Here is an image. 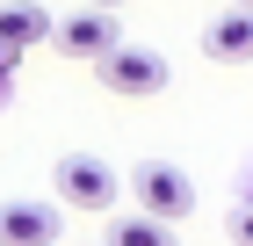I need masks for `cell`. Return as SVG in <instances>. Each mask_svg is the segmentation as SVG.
<instances>
[{
    "label": "cell",
    "instance_id": "6da1fadb",
    "mask_svg": "<svg viewBox=\"0 0 253 246\" xmlns=\"http://www.w3.org/2000/svg\"><path fill=\"white\" fill-rule=\"evenodd\" d=\"M51 181H58L65 210H116V196H123V174L109 159H94V152H65L51 167Z\"/></svg>",
    "mask_w": 253,
    "mask_h": 246
},
{
    "label": "cell",
    "instance_id": "7a4b0ae2",
    "mask_svg": "<svg viewBox=\"0 0 253 246\" xmlns=\"http://www.w3.org/2000/svg\"><path fill=\"white\" fill-rule=\"evenodd\" d=\"M130 196H137V210H145V217H159V225H181V217L195 210L188 174H181V167H159V159H145V167L130 174Z\"/></svg>",
    "mask_w": 253,
    "mask_h": 246
},
{
    "label": "cell",
    "instance_id": "3957f363",
    "mask_svg": "<svg viewBox=\"0 0 253 246\" xmlns=\"http://www.w3.org/2000/svg\"><path fill=\"white\" fill-rule=\"evenodd\" d=\"M51 44H58L65 58H80V65H94V58H109L116 51V7H87L80 0V15H65V22H51Z\"/></svg>",
    "mask_w": 253,
    "mask_h": 246
},
{
    "label": "cell",
    "instance_id": "277c9868",
    "mask_svg": "<svg viewBox=\"0 0 253 246\" xmlns=\"http://www.w3.org/2000/svg\"><path fill=\"white\" fill-rule=\"evenodd\" d=\"M94 73H101V87H109V95L145 101V95H159V87H167V58H159V51H130V44H116L109 58H94Z\"/></svg>",
    "mask_w": 253,
    "mask_h": 246
},
{
    "label": "cell",
    "instance_id": "5b68a950",
    "mask_svg": "<svg viewBox=\"0 0 253 246\" xmlns=\"http://www.w3.org/2000/svg\"><path fill=\"white\" fill-rule=\"evenodd\" d=\"M51 239H65V203H37V196L0 203V246H51Z\"/></svg>",
    "mask_w": 253,
    "mask_h": 246
},
{
    "label": "cell",
    "instance_id": "8992f818",
    "mask_svg": "<svg viewBox=\"0 0 253 246\" xmlns=\"http://www.w3.org/2000/svg\"><path fill=\"white\" fill-rule=\"evenodd\" d=\"M203 51H210L217 65H246L253 58V7H224V15L203 29Z\"/></svg>",
    "mask_w": 253,
    "mask_h": 246
},
{
    "label": "cell",
    "instance_id": "52a82bcc",
    "mask_svg": "<svg viewBox=\"0 0 253 246\" xmlns=\"http://www.w3.org/2000/svg\"><path fill=\"white\" fill-rule=\"evenodd\" d=\"M0 44H7V51L51 44V15H43L37 0H0Z\"/></svg>",
    "mask_w": 253,
    "mask_h": 246
},
{
    "label": "cell",
    "instance_id": "ba28073f",
    "mask_svg": "<svg viewBox=\"0 0 253 246\" xmlns=\"http://www.w3.org/2000/svg\"><path fill=\"white\" fill-rule=\"evenodd\" d=\"M109 246H174V225H159V217H123L116 232H109Z\"/></svg>",
    "mask_w": 253,
    "mask_h": 246
},
{
    "label": "cell",
    "instance_id": "9c48e42d",
    "mask_svg": "<svg viewBox=\"0 0 253 246\" xmlns=\"http://www.w3.org/2000/svg\"><path fill=\"white\" fill-rule=\"evenodd\" d=\"M232 239H239V246H253V210H239V217H232Z\"/></svg>",
    "mask_w": 253,
    "mask_h": 246
},
{
    "label": "cell",
    "instance_id": "30bf717a",
    "mask_svg": "<svg viewBox=\"0 0 253 246\" xmlns=\"http://www.w3.org/2000/svg\"><path fill=\"white\" fill-rule=\"evenodd\" d=\"M15 65H22V51H7V44H0V80L15 73Z\"/></svg>",
    "mask_w": 253,
    "mask_h": 246
},
{
    "label": "cell",
    "instance_id": "8fae6325",
    "mask_svg": "<svg viewBox=\"0 0 253 246\" xmlns=\"http://www.w3.org/2000/svg\"><path fill=\"white\" fill-rule=\"evenodd\" d=\"M87 7H116V0H87Z\"/></svg>",
    "mask_w": 253,
    "mask_h": 246
},
{
    "label": "cell",
    "instance_id": "7c38bea8",
    "mask_svg": "<svg viewBox=\"0 0 253 246\" xmlns=\"http://www.w3.org/2000/svg\"><path fill=\"white\" fill-rule=\"evenodd\" d=\"M239 7H253V0H239Z\"/></svg>",
    "mask_w": 253,
    "mask_h": 246
},
{
    "label": "cell",
    "instance_id": "4fadbf2b",
    "mask_svg": "<svg viewBox=\"0 0 253 246\" xmlns=\"http://www.w3.org/2000/svg\"><path fill=\"white\" fill-rule=\"evenodd\" d=\"M101 246H109V239H101Z\"/></svg>",
    "mask_w": 253,
    "mask_h": 246
}]
</instances>
